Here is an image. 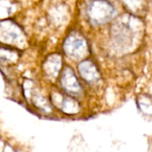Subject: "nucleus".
Listing matches in <instances>:
<instances>
[{
  "label": "nucleus",
  "mask_w": 152,
  "mask_h": 152,
  "mask_svg": "<svg viewBox=\"0 0 152 152\" xmlns=\"http://www.w3.org/2000/svg\"><path fill=\"white\" fill-rule=\"evenodd\" d=\"M86 15L92 25H101L113 18L115 8L107 0H92L87 6Z\"/></svg>",
  "instance_id": "2"
},
{
  "label": "nucleus",
  "mask_w": 152,
  "mask_h": 152,
  "mask_svg": "<svg viewBox=\"0 0 152 152\" xmlns=\"http://www.w3.org/2000/svg\"><path fill=\"white\" fill-rule=\"evenodd\" d=\"M32 101L33 103L35 104L36 107L43 109V110H48L49 108V106H48V103L47 102V100L40 95H34L32 97Z\"/></svg>",
  "instance_id": "12"
},
{
  "label": "nucleus",
  "mask_w": 152,
  "mask_h": 152,
  "mask_svg": "<svg viewBox=\"0 0 152 152\" xmlns=\"http://www.w3.org/2000/svg\"><path fill=\"white\" fill-rule=\"evenodd\" d=\"M0 43L21 48L25 44L23 29L10 20H0Z\"/></svg>",
  "instance_id": "4"
},
{
  "label": "nucleus",
  "mask_w": 152,
  "mask_h": 152,
  "mask_svg": "<svg viewBox=\"0 0 152 152\" xmlns=\"http://www.w3.org/2000/svg\"><path fill=\"white\" fill-rule=\"evenodd\" d=\"M17 59V54L14 50L0 48V64H9L15 62Z\"/></svg>",
  "instance_id": "10"
},
{
  "label": "nucleus",
  "mask_w": 152,
  "mask_h": 152,
  "mask_svg": "<svg viewBox=\"0 0 152 152\" xmlns=\"http://www.w3.org/2000/svg\"><path fill=\"white\" fill-rule=\"evenodd\" d=\"M14 4L9 0H0V20L6 19L14 11Z\"/></svg>",
  "instance_id": "11"
},
{
  "label": "nucleus",
  "mask_w": 152,
  "mask_h": 152,
  "mask_svg": "<svg viewBox=\"0 0 152 152\" xmlns=\"http://www.w3.org/2000/svg\"><path fill=\"white\" fill-rule=\"evenodd\" d=\"M78 72L81 77L90 84H94L99 81V72L95 64L91 60L82 61L78 65Z\"/></svg>",
  "instance_id": "7"
},
{
  "label": "nucleus",
  "mask_w": 152,
  "mask_h": 152,
  "mask_svg": "<svg viewBox=\"0 0 152 152\" xmlns=\"http://www.w3.org/2000/svg\"><path fill=\"white\" fill-rule=\"evenodd\" d=\"M140 21L131 15H123L116 18L111 26V37L121 49L131 48L137 34L140 32Z\"/></svg>",
  "instance_id": "1"
},
{
  "label": "nucleus",
  "mask_w": 152,
  "mask_h": 152,
  "mask_svg": "<svg viewBox=\"0 0 152 152\" xmlns=\"http://www.w3.org/2000/svg\"><path fill=\"white\" fill-rule=\"evenodd\" d=\"M61 87L70 95H80L82 93V87L75 75L73 70L69 66H64L60 73Z\"/></svg>",
  "instance_id": "5"
},
{
  "label": "nucleus",
  "mask_w": 152,
  "mask_h": 152,
  "mask_svg": "<svg viewBox=\"0 0 152 152\" xmlns=\"http://www.w3.org/2000/svg\"><path fill=\"white\" fill-rule=\"evenodd\" d=\"M61 66V56L59 54H52L46 58L43 64V71L47 77L49 79H55L59 73Z\"/></svg>",
  "instance_id": "8"
},
{
  "label": "nucleus",
  "mask_w": 152,
  "mask_h": 152,
  "mask_svg": "<svg viewBox=\"0 0 152 152\" xmlns=\"http://www.w3.org/2000/svg\"><path fill=\"white\" fill-rule=\"evenodd\" d=\"M127 10L135 15H142L146 12V0H121Z\"/></svg>",
  "instance_id": "9"
},
{
  "label": "nucleus",
  "mask_w": 152,
  "mask_h": 152,
  "mask_svg": "<svg viewBox=\"0 0 152 152\" xmlns=\"http://www.w3.org/2000/svg\"><path fill=\"white\" fill-rule=\"evenodd\" d=\"M52 103L60 108L63 112L67 114L77 113L79 110V104L74 99L70 96L64 95L60 92H54L51 95Z\"/></svg>",
  "instance_id": "6"
},
{
  "label": "nucleus",
  "mask_w": 152,
  "mask_h": 152,
  "mask_svg": "<svg viewBox=\"0 0 152 152\" xmlns=\"http://www.w3.org/2000/svg\"><path fill=\"white\" fill-rule=\"evenodd\" d=\"M63 50L69 58L74 60H83L90 54L87 40L77 32L67 36L63 44Z\"/></svg>",
  "instance_id": "3"
}]
</instances>
